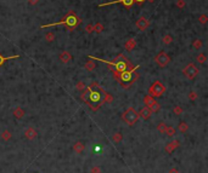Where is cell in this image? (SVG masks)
Listing matches in <instances>:
<instances>
[{"instance_id": "obj_36", "label": "cell", "mask_w": 208, "mask_h": 173, "mask_svg": "<svg viewBox=\"0 0 208 173\" xmlns=\"http://www.w3.org/2000/svg\"><path fill=\"white\" fill-rule=\"evenodd\" d=\"M85 32L86 33H93L94 32V24H88L85 27Z\"/></svg>"}, {"instance_id": "obj_38", "label": "cell", "mask_w": 208, "mask_h": 173, "mask_svg": "<svg viewBox=\"0 0 208 173\" xmlns=\"http://www.w3.org/2000/svg\"><path fill=\"white\" fill-rule=\"evenodd\" d=\"M176 6L179 7V9H183L185 6V1H184V0H178V1H176Z\"/></svg>"}, {"instance_id": "obj_3", "label": "cell", "mask_w": 208, "mask_h": 173, "mask_svg": "<svg viewBox=\"0 0 208 173\" xmlns=\"http://www.w3.org/2000/svg\"><path fill=\"white\" fill-rule=\"evenodd\" d=\"M137 68H139V65L133 67L132 69L125 70V72H122V73H113V74H114V76H116V80L121 84L122 87L129 88V86L133 85L135 81L137 80V78H139V74H137V72H136Z\"/></svg>"}, {"instance_id": "obj_23", "label": "cell", "mask_w": 208, "mask_h": 173, "mask_svg": "<svg viewBox=\"0 0 208 173\" xmlns=\"http://www.w3.org/2000/svg\"><path fill=\"white\" fill-rule=\"evenodd\" d=\"M84 67H85V69L88 70V72H91V70H94L95 69V63L93 62V61L90 59L89 62H86L85 64H84Z\"/></svg>"}, {"instance_id": "obj_2", "label": "cell", "mask_w": 208, "mask_h": 173, "mask_svg": "<svg viewBox=\"0 0 208 173\" xmlns=\"http://www.w3.org/2000/svg\"><path fill=\"white\" fill-rule=\"evenodd\" d=\"M88 58H91V61H101V62L106 63L113 73H122V72H125V70H129L133 68V64L128 61V58L124 55H118L114 61H106V59L93 57V56H88Z\"/></svg>"}, {"instance_id": "obj_15", "label": "cell", "mask_w": 208, "mask_h": 173, "mask_svg": "<svg viewBox=\"0 0 208 173\" xmlns=\"http://www.w3.org/2000/svg\"><path fill=\"white\" fill-rule=\"evenodd\" d=\"M124 47H125V50L127 51H132V50H134L135 47H136V41H135V39H129L128 41L124 44Z\"/></svg>"}, {"instance_id": "obj_43", "label": "cell", "mask_w": 208, "mask_h": 173, "mask_svg": "<svg viewBox=\"0 0 208 173\" xmlns=\"http://www.w3.org/2000/svg\"><path fill=\"white\" fill-rule=\"evenodd\" d=\"M147 1H150V3H153V1H155V0H147Z\"/></svg>"}, {"instance_id": "obj_30", "label": "cell", "mask_w": 208, "mask_h": 173, "mask_svg": "<svg viewBox=\"0 0 208 173\" xmlns=\"http://www.w3.org/2000/svg\"><path fill=\"white\" fill-rule=\"evenodd\" d=\"M102 30H104V26H102L101 23H97V24L94 26V32H96V33H101Z\"/></svg>"}, {"instance_id": "obj_22", "label": "cell", "mask_w": 208, "mask_h": 173, "mask_svg": "<svg viewBox=\"0 0 208 173\" xmlns=\"http://www.w3.org/2000/svg\"><path fill=\"white\" fill-rule=\"evenodd\" d=\"M11 137H12V135H11V132H10V131H7V130L3 131V133H1L3 140H10V139H11Z\"/></svg>"}, {"instance_id": "obj_20", "label": "cell", "mask_w": 208, "mask_h": 173, "mask_svg": "<svg viewBox=\"0 0 208 173\" xmlns=\"http://www.w3.org/2000/svg\"><path fill=\"white\" fill-rule=\"evenodd\" d=\"M164 135L168 136V137L175 136V128L172 127V126H167V128H166V131H164Z\"/></svg>"}, {"instance_id": "obj_14", "label": "cell", "mask_w": 208, "mask_h": 173, "mask_svg": "<svg viewBox=\"0 0 208 173\" xmlns=\"http://www.w3.org/2000/svg\"><path fill=\"white\" fill-rule=\"evenodd\" d=\"M84 149H85V145H84L83 142H81V140L76 142V143L73 144V151L77 152V154H82V152L84 151Z\"/></svg>"}, {"instance_id": "obj_42", "label": "cell", "mask_w": 208, "mask_h": 173, "mask_svg": "<svg viewBox=\"0 0 208 173\" xmlns=\"http://www.w3.org/2000/svg\"><path fill=\"white\" fill-rule=\"evenodd\" d=\"M145 0H134V3H137V4H143Z\"/></svg>"}, {"instance_id": "obj_31", "label": "cell", "mask_w": 208, "mask_h": 173, "mask_svg": "<svg viewBox=\"0 0 208 173\" xmlns=\"http://www.w3.org/2000/svg\"><path fill=\"white\" fill-rule=\"evenodd\" d=\"M54 39H55V34L54 33H48L45 35V40H46V41H53Z\"/></svg>"}, {"instance_id": "obj_24", "label": "cell", "mask_w": 208, "mask_h": 173, "mask_svg": "<svg viewBox=\"0 0 208 173\" xmlns=\"http://www.w3.org/2000/svg\"><path fill=\"white\" fill-rule=\"evenodd\" d=\"M196 61L199 62L200 64H203V63H206V61H207V58H206V55L204 53H200V55H197V57H196Z\"/></svg>"}, {"instance_id": "obj_16", "label": "cell", "mask_w": 208, "mask_h": 173, "mask_svg": "<svg viewBox=\"0 0 208 173\" xmlns=\"http://www.w3.org/2000/svg\"><path fill=\"white\" fill-rule=\"evenodd\" d=\"M71 59H72V56L69 55L67 51H63V52L60 53V61H61L62 63H68Z\"/></svg>"}, {"instance_id": "obj_28", "label": "cell", "mask_w": 208, "mask_h": 173, "mask_svg": "<svg viewBox=\"0 0 208 173\" xmlns=\"http://www.w3.org/2000/svg\"><path fill=\"white\" fill-rule=\"evenodd\" d=\"M166 128H167V125L164 122H160L157 125V130H158V132H161V133H164Z\"/></svg>"}, {"instance_id": "obj_19", "label": "cell", "mask_w": 208, "mask_h": 173, "mask_svg": "<svg viewBox=\"0 0 208 173\" xmlns=\"http://www.w3.org/2000/svg\"><path fill=\"white\" fill-rule=\"evenodd\" d=\"M155 102H156V100H155V98H153L152 96H150V95L146 96V97L144 98V103H145V105H146V107H148V108H150V107L155 103Z\"/></svg>"}, {"instance_id": "obj_33", "label": "cell", "mask_w": 208, "mask_h": 173, "mask_svg": "<svg viewBox=\"0 0 208 173\" xmlns=\"http://www.w3.org/2000/svg\"><path fill=\"white\" fill-rule=\"evenodd\" d=\"M181 113H183V108H181V107H179V105L174 107V114H175V115H180Z\"/></svg>"}, {"instance_id": "obj_1", "label": "cell", "mask_w": 208, "mask_h": 173, "mask_svg": "<svg viewBox=\"0 0 208 173\" xmlns=\"http://www.w3.org/2000/svg\"><path fill=\"white\" fill-rule=\"evenodd\" d=\"M105 93H106V91L100 85H99L97 83H93L86 90H83L81 98H82V100H84L85 103L90 107L91 110L96 111L104 104Z\"/></svg>"}, {"instance_id": "obj_26", "label": "cell", "mask_w": 208, "mask_h": 173, "mask_svg": "<svg viewBox=\"0 0 208 173\" xmlns=\"http://www.w3.org/2000/svg\"><path fill=\"white\" fill-rule=\"evenodd\" d=\"M113 100V96H111L110 93H105V97H104V103H112Z\"/></svg>"}, {"instance_id": "obj_18", "label": "cell", "mask_w": 208, "mask_h": 173, "mask_svg": "<svg viewBox=\"0 0 208 173\" xmlns=\"http://www.w3.org/2000/svg\"><path fill=\"white\" fill-rule=\"evenodd\" d=\"M178 131H179L180 133H186V132L189 131V125H187L185 121H181V122L178 125Z\"/></svg>"}, {"instance_id": "obj_39", "label": "cell", "mask_w": 208, "mask_h": 173, "mask_svg": "<svg viewBox=\"0 0 208 173\" xmlns=\"http://www.w3.org/2000/svg\"><path fill=\"white\" fill-rule=\"evenodd\" d=\"M199 21H200L201 23H206V22H207V16H206V15L200 16V17H199Z\"/></svg>"}, {"instance_id": "obj_4", "label": "cell", "mask_w": 208, "mask_h": 173, "mask_svg": "<svg viewBox=\"0 0 208 173\" xmlns=\"http://www.w3.org/2000/svg\"><path fill=\"white\" fill-rule=\"evenodd\" d=\"M79 23H81V18H79V17L76 15V12L69 11V12L62 18V21L55 22V23H51V24H45V26H42L40 28L44 29V28H49V27H54V26L65 24L69 30H73V29H76V28L79 26Z\"/></svg>"}, {"instance_id": "obj_7", "label": "cell", "mask_w": 208, "mask_h": 173, "mask_svg": "<svg viewBox=\"0 0 208 173\" xmlns=\"http://www.w3.org/2000/svg\"><path fill=\"white\" fill-rule=\"evenodd\" d=\"M183 73H184V75H185L187 79L192 80V79H195V78L197 76V74H199V68H197L194 63H190V64H187V65L184 68Z\"/></svg>"}, {"instance_id": "obj_5", "label": "cell", "mask_w": 208, "mask_h": 173, "mask_svg": "<svg viewBox=\"0 0 208 173\" xmlns=\"http://www.w3.org/2000/svg\"><path fill=\"white\" fill-rule=\"evenodd\" d=\"M139 114L136 113V110L134 109V108H128L124 113H123V115H122V119L125 121V122L129 125V126H134L135 124H136V121L139 120Z\"/></svg>"}, {"instance_id": "obj_21", "label": "cell", "mask_w": 208, "mask_h": 173, "mask_svg": "<svg viewBox=\"0 0 208 173\" xmlns=\"http://www.w3.org/2000/svg\"><path fill=\"white\" fill-rule=\"evenodd\" d=\"M123 139V135L119 133V132H117V133H114L112 136V140H113V143H121Z\"/></svg>"}, {"instance_id": "obj_35", "label": "cell", "mask_w": 208, "mask_h": 173, "mask_svg": "<svg viewBox=\"0 0 208 173\" xmlns=\"http://www.w3.org/2000/svg\"><path fill=\"white\" fill-rule=\"evenodd\" d=\"M90 173H101V168L99 166H93L90 169Z\"/></svg>"}, {"instance_id": "obj_32", "label": "cell", "mask_w": 208, "mask_h": 173, "mask_svg": "<svg viewBox=\"0 0 208 173\" xmlns=\"http://www.w3.org/2000/svg\"><path fill=\"white\" fill-rule=\"evenodd\" d=\"M201 46H202V41H201L200 39H196V40H195V43H194V48L197 50V48H200Z\"/></svg>"}, {"instance_id": "obj_12", "label": "cell", "mask_w": 208, "mask_h": 173, "mask_svg": "<svg viewBox=\"0 0 208 173\" xmlns=\"http://www.w3.org/2000/svg\"><path fill=\"white\" fill-rule=\"evenodd\" d=\"M136 27L140 29V30H146L147 29V27H148V22H147V19L144 17V16H141L140 18L136 21Z\"/></svg>"}, {"instance_id": "obj_6", "label": "cell", "mask_w": 208, "mask_h": 173, "mask_svg": "<svg viewBox=\"0 0 208 173\" xmlns=\"http://www.w3.org/2000/svg\"><path fill=\"white\" fill-rule=\"evenodd\" d=\"M166 92V87L161 81H155L151 85V87L148 88V93L152 97H161Z\"/></svg>"}, {"instance_id": "obj_40", "label": "cell", "mask_w": 208, "mask_h": 173, "mask_svg": "<svg viewBox=\"0 0 208 173\" xmlns=\"http://www.w3.org/2000/svg\"><path fill=\"white\" fill-rule=\"evenodd\" d=\"M168 173H180V172H179V169H178L176 167H173V168H171L169 171H168Z\"/></svg>"}, {"instance_id": "obj_9", "label": "cell", "mask_w": 208, "mask_h": 173, "mask_svg": "<svg viewBox=\"0 0 208 173\" xmlns=\"http://www.w3.org/2000/svg\"><path fill=\"white\" fill-rule=\"evenodd\" d=\"M113 4H123L125 7H132V5L134 4V0H116V1H108V3L100 4V5H99V7L108 6V5H113Z\"/></svg>"}, {"instance_id": "obj_11", "label": "cell", "mask_w": 208, "mask_h": 173, "mask_svg": "<svg viewBox=\"0 0 208 173\" xmlns=\"http://www.w3.org/2000/svg\"><path fill=\"white\" fill-rule=\"evenodd\" d=\"M24 136H26V138H27V139H29V140H33L34 138H37V136H38V132H37L33 127H28V128L24 131Z\"/></svg>"}, {"instance_id": "obj_25", "label": "cell", "mask_w": 208, "mask_h": 173, "mask_svg": "<svg viewBox=\"0 0 208 173\" xmlns=\"http://www.w3.org/2000/svg\"><path fill=\"white\" fill-rule=\"evenodd\" d=\"M14 58H19V56H11V57H5L3 55H0V65H1L4 62H6V61L9 59H14Z\"/></svg>"}, {"instance_id": "obj_34", "label": "cell", "mask_w": 208, "mask_h": 173, "mask_svg": "<svg viewBox=\"0 0 208 173\" xmlns=\"http://www.w3.org/2000/svg\"><path fill=\"white\" fill-rule=\"evenodd\" d=\"M76 87H77V90H79V91H83V90H85V84L82 83V81H79V83L76 85Z\"/></svg>"}, {"instance_id": "obj_27", "label": "cell", "mask_w": 208, "mask_h": 173, "mask_svg": "<svg viewBox=\"0 0 208 173\" xmlns=\"http://www.w3.org/2000/svg\"><path fill=\"white\" fill-rule=\"evenodd\" d=\"M150 109H151V111H152V113H157V111L161 109V105L158 104L157 102H155V103H153V104L150 107Z\"/></svg>"}, {"instance_id": "obj_41", "label": "cell", "mask_w": 208, "mask_h": 173, "mask_svg": "<svg viewBox=\"0 0 208 173\" xmlns=\"http://www.w3.org/2000/svg\"><path fill=\"white\" fill-rule=\"evenodd\" d=\"M39 3V0H29V4L31 5H37Z\"/></svg>"}, {"instance_id": "obj_10", "label": "cell", "mask_w": 208, "mask_h": 173, "mask_svg": "<svg viewBox=\"0 0 208 173\" xmlns=\"http://www.w3.org/2000/svg\"><path fill=\"white\" fill-rule=\"evenodd\" d=\"M180 145V142L178 140V139H174V140H172V142H169L167 145H166V152L167 154H172V152Z\"/></svg>"}, {"instance_id": "obj_37", "label": "cell", "mask_w": 208, "mask_h": 173, "mask_svg": "<svg viewBox=\"0 0 208 173\" xmlns=\"http://www.w3.org/2000/svg\"><path fill=\"white\" fill-rule=\"evenodd\" d=\"M189 99L190 100H196L197 99V93L196 92H190L189 93Z\"/></svg>"}, {"instance_id": "obj_8", "label": "cell", "mask_w": 208, "mask_h": 173, "mask_svg": "<svg viewBox=\"0 0 208 173\" xmlns=\"http://www.w3.org/2000/svg\"><path fill=\"white\" fill-rule=\"evenodd\" d=\"M155 61H156V63L160 67H166L168 63L171 62V57L168 56L164 51H161V52L155 57Z\"/></svg>"}, {"instance_id": "obj_13", "label": "cell", "mask_w": 208, "mask_h": 173, "mask_svg": "<svg viewBox=\"0 0 208 173\" xmlns=\"http://www.w3.org/2000/svg\"><path fill=\"white\" fill-rule=\"evenodd\" d=\"M151 114H152L151 109L148 108V107H144V108L140 110V113H139V116H141L144 120H148V119L151 117Z\"/></svg>"}, {"instance_id": "obj_17", "label": "cell", "mask_w": 208, "mask_h": 173, "mask_svg": "<svg viewBox=\"0 0 208 173\" xmlns=\"http://www.w3.org/2000/svg\"><path fill=\"white\" fill-rule=\"evenodd\" d=\"M14 116L16 117V119H22L23 116H24V110L21 108V107H17V108H15V110H14Z\"/></svg>"}, {"instance_id": "obj_29", "label": "cell", "mask_w": 208, "mask_h": 173, "mask_svg": "<svg viewBox=\"0 0 208 173\" xmlns=\"http://www.w3.org/2000/svg\"><path fill=\"white\" fill-rule=\"evenodd\" d=\"M172 41H173V38H172V35H169V34L164 35V38H163V43H164L166 45H169Z\"/></svg>"}]
</instances>
